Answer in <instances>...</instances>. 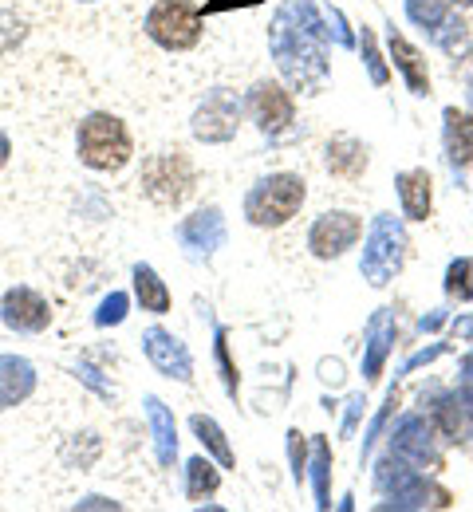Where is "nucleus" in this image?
I'll list each match as a JSON object with an SVG mask.
<instances>
[{"mask_svg":"<svg viewBox=\"0 0 473 512\" xmlns=\"http://www.w3.org/2000/svg\"><path fill=\"white\" fill-rule=\"evenodd\" d=\"M79 162L99 170V174H119L131 162V130L123 127V119L115 115H87L79 123Z\"/></svg>","mask_w":473,"mask_h":512,"instance_id":"obj_1","label":"nucleus"},{"mask_svg":"<svg viewBox=\"0 0 473 512\" xmlns=\"http://www.w3.org/2000/svg\"><path fill=\"white\" fill-rule=\"evenodd\" d=\"M138 186H142V193H146L154 205L174 209V205H182L190 193L198 190V170H194V162L186 158V150H162V154H150V158L142 162Z\"/></svg>","mask_w":473,"mask_h":512,"instance_id":"obj_2","label":"nucleus"},{"mask_svg":"<svg viewBox=\"0 0 473 512\" xmlns=\"http://www.w3.org/2000/svg\"><path fill=\"white\" fill-rule=\"evenodd\" d=\"M304 193L308 190L296 174H272L265 182H257L253 193L245 197V217L261 229H276L296 217V209L304 205Z\"/></svg>","mask_w":473,"mask_h":512,"instance_id":"obj_3","label":"nucleus"},{"mask_svg":"<svg viewBox=\"0 0 473 512\" xmlns=\"http://www.w3.org/2000/svg\"><path fill=\"white\" fill-rule=\"evenodd\" d=\"M146 36L166 52H190L202 40V16L190 0H158L146 16Z\"/></svg>","mask_w":473,"mask_h":512,"instance_id":"obj_4","label":"nucleus"},{"mask_svg":"<svg viewBox=\"0 0 473 512\" xmlns=\"http://www.w3.org/2000/svg\"><path fill=\"white\" fill-rule=\"evenodd\" d=\"M363 237V221L355 213H324L312 233H308V245L320 260H332V256L347 253L355 241Z\"/></svg>","mask_w":473,"mask_h":512,"instance_id":"obj_5","label":"nucleus"},{"mask_svg":"<svg viewBox=\"0 0 473 512\" xmlns=\"http://www.w3.org/2000/svg\"><path fill=\"white\" fill-rule=\"evenodd\" d=\"M403 233L383 217L379 225H375V233H371V249L363 253V268H367V276H371V284H387L395 272H399V264H403Z\"/></svg>","mask_w":473,"mask_h":512,"instance_id":"obj_6","label":"nucleus"},{"mask_svg":"<svg viewBox=\"0 0 473 512\" xmlns=\"http://www.w3.org/2000/svg\"><path fill=\"white\" fill-rule=\"evenodd\" d=\"M249 115H253V123L261 130L276 134V130H284L292 123L296 103H292V95L280 83H257L253 95H249Z\"/></svg>","mask_w":473,"mask_h":512,"instance_id":"obj_7","label":"nucleus"},{"mask_svg":"<svg viewBox=\"0 0 473 512\" xmlns=\"http://www.w3.org/2000/svg\"><path fill=\"white\" fill-rule=\"evenodd\" d=\"M233 130H237V107H233L229 91H217L213 99H205V107L198 111L194 134L205 138V142H225V138H233Z\"/></svg>","mask_w":473,"mask_h":512,"instance_id":"obj_8","label":"nucleus"},{"mask_svg":"<svg viewBox=\"0 0 473 512\" xmlns=\"http://www.w3.org/2000/svg\"><path fill=\"white\" fill-rule=\"evenodd\" d=\"M48 320H52V312H48V304L32 288H12L4 296V323L8 327H16V331H44Z\"/></svg>","mask_w":473,"mask_h":512,"instance_id":"obj_9","label":"nucleus"},{"mask_svg":"<svg viewBox=\"0 0 473 512\" xmlns=\"http://www.w3.org/2000/svg\"><path fill=\"white\" fill-rule=\"evenodd\" d=\"M146 355H150V363H154L162 375H170V379H182V383H186V379H190V371H194V367H190L186 347H182L174 335L158 331V327L146 335Z\"/></svg>","mask_w":473,"mask_h":512,"instance_id":"obj_10","label":"nucleus"},{"mask_svg":"<svg viewBox=\"0 0 473 512\" xmlns=\"http://www.w3.org/2000/svg\"><path fill=\"white\" fill-rule=\"evenodd\" d=\"M363 170H367V146L363 142H355L347 134H339V138L328 142V174L332 178H339V182H359Z\"/></svg>","mask_w":473,"mask_h":512,"instance_id":"obj_11","label":"nucleus"},{"mask_svg":"<svg viewBox=\"0 0 473 512\" xmlns=\"http://www.w3.org/2000/svg\"><path fill=\"white\" fill-rule=\"evenodd\" d=\"M430 197H434V182L426 170H406L399 174V201L410 221H426L430 217Z\"/></svg>","mask_w":473,"mask_h":512,"instance_id":"obj_12","label":"nucleus"},{"mask_svg":"<svg viewBox=\"0 0 473 512\" xmlns=\"http://www.w3.org/2000/svg\"><path fill=\"white\" fill-rule=\"evenodd\" d=\"M32 386H36V375L24 359H12V355L0 359V410L24 402L32 394Z\"/></svg>","mask_w":473,"mask_h":512,"instance_id":"obj_13","label":"nucleus"},{"mask_svg":"<svg viewBox=\"0 0 473 512\" xmlns=\"http://www.w3.org/2000/svg\"><path fill=\"white\" fill-rule=\"evenodd\" d=\"M391 56H395L399 71L406 75V87H410L414 95H430V71H426V60H422V52H418L414 44H406L399 32H391Z\"/></svg>","mask_w":473,"mask_h":512,"instance_id":"obj_14","label":"nucleus"},{"mask_svg":"<svg viewBox=\"0 0 473 512\" xmlns=\"http://www.w3.org/2000/svg\"><path fill=\"white\" fill-rule=\"evenodd\" d=\"M446 158L454 166H473V115L446 111Z\"/></svg>","mask_w":473,"mask_h":512,"instance_id":"obj_15","label":"nucleus"},{"mask_svg":"<svg viewBox=\"0 0 473 512\" xmlns=\"http://www.w3.org/2000/svg\"><path fill=\"white\" fill-rule=\"evenodd\" d=\"M135 292H138V300H142V308L154 312V316H162V312L170 308V292H166V284H162L158 272L146 268V264H138L135 268Z\"/></svg>","mask_w":473,"mask_h":512,"instance_id":"obj_16","label":"nucleus"},{"mask_svg":"<svg viewBox=\"0 0 473 512\" xmlns=\"http://www.w3.org/2000/svg\"><path fill=\"white\" fill-rule=\"evenodd\" d=\"M217 485H221V473L209 465V461H190V489H186V497L190 501H205V497H213L217 493Z\"/></svg>","mask_w":473,"mask_h":512,"instance_id":"obj_17","label":"nucleus"},{"mask_svg":"<svg viewBox=\"0 0 473 512\" xmlns=\"http://www.w3.org/2000/svg\"><path fill=\"white\" fill-rule=\"evenodd\" d=\"M146 406H150V426L158 434V453H162V461H170L174 449H178V442H174V422H170V414H166V406L158 398H150Z\"/></svg>","mask_w":473,"mask_h":512,"instance_id":"obj_18","label":"nucleus"},{"mask_svg":"<svg viewBox=\"0 0 473 512\" xmlns=\"http://www.w3.org/2000/svg\"><path fill=\"white\" fill-rule=\"evenodd\" d=\"M190 426H194V434L202 438V446H209L217 457H221V465H233V449L225 446V434L217 430V422L213 418H202V414H194L190 418Z\"/></svg>","mask_w":473,"mask_h":512,"instance_id":"obj_19","label":"nucleus"},{"mask_svg":"<svg viewBox=\"0 0 473 512\" xmlns=\"http://www.w3.org/2000/svg\"><path fill=\"white\" fill-rule=\"evenodd\" d=\"M446 292L454 300H473V260H454L446 272Z\"/></svg>","mask_w":473,"mask_h":512,"instance_id":"obj_20","label":"nucleus"},{"mask_svg":"<svg viewBox=\"0 0 473 512\" xmlns=\"http://www.w3.org/2000/svg\"><path fill=\"white\" fill-rule=\"evenodd\" d=\"M410 20H418V24H438V20H442V0H410Z\"/></svg>","mask_w":473,"mask_h":512,"instance_id":"obj_21","label":"nucleus"},{"mask_svg":"<svg viewBox=\"0 0 473 512\" xmlns=\"http://www.w3.org/2000/svg\"><path fill=\"white\" fill-rule=\"evenodd\" d=\"M123 308H127V300L115 292V296L103 304V312H99V323H119V320H123Z\"/></svg>","mask_w":473,"mask_h":512,"instance_id":"obj_22","label":"nucleus"},{"mask_svg":"<svg viewBox=\"0 0 473 512\" xmlns=\"http://www.w3.org/2000/svg\"><path fill=\"white\" fill-rule=\"evenodd\" d=\"M363 48H367V64H371L375 83H383V79H387V67L379 64V52H375V44H371V36H367V32H363Z\"/></svg>","mask_w":473,"mask_h":512,"instance_id":"obj_23","label":"nucleus"},{"mask_svg":"<svg viewBox=\"0 0 473 512\" xmlns=\"http://www.w3.org/2000/svg\"><path fill=\"white\" fill-rule=\"evenodd\" d=\"M233 4L249 8V4H257V0H209V4H205V12H225V8H233Z\"/></svg>","mask_w":473,"mask_h":512,"instance_id":"obj_24","label":"nucleus"},{"mask_svg":"<svg viewBox=\"0 0 473 512\" xmlns=\"http://www.w3.org/2000/svg\"><path fill=\"white\" fill-rule=\"evenodd\" d=\"M4 162H8V138L0 134V166H4Z\"/></svg>","mask_w":473,"mask_h":512,"instance_id":"obj_25","label":"nucleus"},{"mask_svg":"<svg viewBox=\"0 0 473 512\" xmlns=\"http://www.w3.org/2000/svg\"><path fill=\"white\" fill-rule=\"evenodd\" d=\"M458 4H473V0H458Z\"/></svg>","mask_w":473,"mask_h":512,"instance_id":"obj_26","label":"nucleus"}]
</instances>
